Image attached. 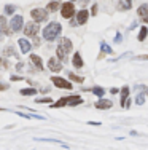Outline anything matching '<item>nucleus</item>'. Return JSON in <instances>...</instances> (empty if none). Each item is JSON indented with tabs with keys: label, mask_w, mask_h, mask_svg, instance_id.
<instances>
[{
	"label": "nucleus",
	"mask_w": 148,
	"mask_h": 150,
	"mask_svg": "<svg viewBox=\"0 0 148 150\" xmlns=\"http://www.w3.org/2000/svg\"><path fill=\"white\" fill-rule=\"evenodd\" d=\"M61 32H62V26L59 23H49L46 27L43 29V38L45 40H48V42H53V40H56V38L61 35Z\"/></svg>",
	"instance_id": "nucleus-1"
},
{
	"label": "nucleus",
	"mask_w": 148,
	"mask_h": 150,
	"mask_svg": "<svg viewBox=\"0 0 148 150\" xmlns=\"http://www.w3.org/2000/svg\"><path fill=\"white\" fill-rule=\"evenodd\" d=\"M72 42L69 40V38H61L59 40V45H58V50H56V53H58V58L59 59H64L67 54H69L70 51H72Z\"/></svg>",
	"instance_id": "nucleus-2"
},
{
	"label": "nucleus",
	"mask_w": 148,
	"mask_h": 150,
	"mask_svg": "<svg viewBox=\"0 0 148 150\" xmlns=\"http://www.w3.org/2000/svg\"><path fill=\"white\" fill-rule=\"evenodd\" d=\"M30 16H32L34 21L37 23H43V21H48V11L43 8H34L30 11Z\"/></svg>",
	"instance_id": "nucleus-3"
},
{
	"label": "nucleus",
	"mask_w": 148,
	"mask_h": 150,
	"mask_svg": "<svg viewBox=\"0 0 148 150\" xmlns=\"http://www.w3.org/2000/svg\"><path fill=\"white\" fill-rule=\"evenodd\" d=\"M24 34L27 37H32V38L37 37V34H38V23L37 21H30L29 24H26L24 26Z\"/></svg>",
	"instance_id": "nucleus-4"
},
{
	"label": "nucleus",
	"mask_w": 148,
	"mask_h": 150,
	"mask_svg": "<svg viewBox=\"0 0 148 150\" xmlns=\"http://www.w3.org/2000/svg\"><path fill=\"white\" fill-rule=\"evenodd\" d=\"M61 15H62V18H65V19L72 18L73 15H75V5H73L72 2L64 3V5L61 6Z\"/></svg>",
	"instance_id": "nucleus-5"
},
{
	"label": "nucleus",
	"mask_w": 148,
	"mask_h": 150,
	"mask_svg": "<svg viewBox=\"0 0 148 150\" xmlns=\"http://www.w3.org/2000/svg\"><path fill=\"white\" fill-rule=\"evenodd\" d=\"M22 27H24V19H22V16H19V15L13 16L11 21H10V29H11L13 32H19Z\"/></svg>",
	"instance_id": "nucleus-6"
},
{
	"label": "nucleus",
	"mask_w": 148,
	"mask_h": 150,
	"mask_svg": "<svg viewBox=\"0 0 148 150\" xmlns=\"http://www.w3.org/2000/svg\"><path fill=\"white\" fill-rule=\"evenodd\" d=\"M51 81L56 85L58 88H62V90H72V83L67 81L65 78H61V77H51Z\"/></svg>",
	"instance_id": "nucleus-7"
},
{
	"label": "nucleus",
	"mask_w": 148,
	"mask_h": 150,
	"mask_svg": "<svg viewBox=\"0 0 148 150\" xmlns=\"http://www.w3.org/2000/svg\"><path fill=\"white\" fill-rule=\"evenodd\" d=\"M48 69L51 70V72H59V70L62 69V64H61V61H59V58L56 59V58H51L48 61Z\"/></svg>",
	"instance_id": "nucleus-8"
},
{
	"label": "nucleus",
	"mask_w": 148,
	"mask_h": 150,
	"mask_svg": "<svg viewBox=\"0 0 148 150\" xmlns=\"http://www.w3.org/2000/svg\"><path fill=\"white\" fill-rule=\"evenodd\" d=\"M18 45H19V48H21V53H24V54H27V53L30 51V48H32L30 42L26 40V38H19V40H18Z\"/></svg>",
	"instance_id": "nucleus-9"
},
{
	"label": "nucleus",
	"mask_w": 148,
	"mask_h": 150,
	"mask_svg": "<svg viewBox=\"0 0 148 150\" xmlns=\"http://www.w3.org/2000/svg\"><path fill=\"white\" fill-rule=\"evenodd\" d=\"M37 142H49V144H56V145H62L64 149H69V145L62 141H58V139H46V137H35Z\"/></svg>",
	"instance_id": "nucleus-10"
},
{
	"label": "nucleus",
	"mask_w": 148,
	"mask_h": 150,
	"mask_svg": "<svg viewBox=\"0 0 148 150\" xmlns=\"http://www.w3.org/2000/svg\"><path fill=\"white\" fill-rule=\"evenodd\" d=\"M110 107H112V101H110V99L100 98V99L96 102V109H110Z\"/></svg>",
	"instance_id": "nucleus-11"
},
{
	"label": "nucleus",
	"mask_w": 148,
	"mask_h": 150,
	"mask_svg": "<svg viewBox=\"0 0 148 150\" xmlns=\"http://www.w3.org/2000/svg\"><path fill=\"white\" fill-rule=\"evenodd\" d=\"M72 64H73V67H75V69H81L83 67V59H81V54H80V53H75V54H73V59H72Z\"/></svg>",
	"instance_id": "nucleus-12"
},
{
	"label": "nucleus",
	"mask_w": 148,
	"mask_h": 150,
	"mask_svg": "<svg viewBox=\"0 0 148 150\" xmlns=\"http://www.w3.org/2000/svg\"><path fill=\"white\" fill-rule=\"evenodd\" d=\"M88 16H89V13L86 11V10H81V11H78V15H76V21H78V24H84L88 21Z\"/></svg>",
	"instance_id": "nucleus-13"
},
{
	"label": "nucleus",
	"mask_w": 148,
	"mask_h": 150,
	"mask_svg": "<svg viewBox=\"0 0 148 150\" xmlns=\"http://www.w3.org/2000/svg\"><path fill=\"white\" fill-rule=\"evenodd\" d=\"M128 98H129V86H123V88H121V105H123V107H124L126 101H128Z\"/></svg>",
	"instance_id": "nucleus-14"
},
{
	"label": "nucleus",
	"mask_w": 148,
	"mask_h": 150,
	"mask_svg": "<svg viewBox=\"0 0 148 150\" xmlns=\"http://www.w3.org/2000/svg\"><path fill=\"white\" fill-rule=\"evenodd\" d=\"M30 61H32V62L35 64V66H37V69H43V62H41V58L40 56H37V54H30Z\"/></svg>",
	"instance_id": "nucleus-15"
},
{
	"label": "nucleus",
	"mask_w": 148,
	"mask_h": 150,
	"mask_svg": "<svg viewBox=\"0 0 148 150\" xmlns=\"http://www.w3.org/2000/svg\"><path fill=\"white\" fill-rule=\"evenodd\" d=\"M129 8H132V0H119V10L126 11Z\"/></svg>",
	"instance_id": "nucleus-16"
},
{
	"label": "nucleus",
	"mask_w": 148,
	"mask_h": 150,
	"mask_svg": "<svg viewBox=\"0 0 148 150\" xmlns=\"http://www.w3.org/2000/svg\"><path fill=\"white\" fill-rule=\"evenodd\" d=\"M59 6H62L61 5V2H58V0H54V2H49L48 5H46V10L48 11H56V10H59Z\"/></svg>",
	"instance_id": "nucleus-17"
},
{
	"label": "nucleus",
	"mask_w": 148,
	"mask_h": 150,
	"mask_svg": "<svg viewBox=\"0 0 148 150\" xmlns=\"http://www.w3.org/2000/svg\"><path fill=\"white\" fill-rule=\"evenodd\" d=\"M0 24H2V27H0V32H2V34L11 35L13 30H8V27H6V24H5V18H3V16H0Z\"/></svg>",
	"instance_id": "nucleus-18"
},
{
	"label": "nucleus",
	"mask_w": 148,
	"mask_h": 150,
	"mask_svg": "<svg viewBox=\"0 0 148 150\" xmlns=\"http://www.w3.org/2000/svg\"><path fill=\"white\" fill-rule=\"evenodd\" d=\"M137 13H139L140 18H145L148 16V3H143V5L139 6V10H137Z\"/></svg>",
	"instance_id": "nucleus-19"
},
{
	"label": "nucleus",
	"mask_w": 148,
	"mask_h": 150,
	"mask_svg": "<svg viewBox=\"0 0 148 150\" xmlns=\"http://www.w3.org/2000/svg\"><path fill=\"white\" fill-rule=\"evenodd\" d=\"M81 102H83V99L80 96H70V99H69V105H78Z\"/></svg>",
	"instance_id": "nucleus-20"
},
{
	"label": "nucleus",
	"mask_w": 148,
	"mask_h": 150,
	"mask_svg": "<svg viewBox=\"0 0 148 150\" xmlns=\"http://www.w3.org/2000/svg\"><path fill=\"white\" fill-rule=\"evenodd\" d=\"M147 35H148V27H145V26H142L140 27V34H139V42H143L147 38Z\"/></svg>",
	"instance_id": "nucleus-21"
},
{
	"label": "nucleus",
	"mask_w": 148,
	"mask_h": 150,
	"mask_svg": "<svg viewBox=\"0 0 148 150\" xmlns=\"http://www.w3.org/2000/svg\"><path fill=\"white\" fill-rule=\"evenodd\" d=\"M135 104L137 105H143L145 104V93H139L135 96Z\"/></svg>",
	"instance_id": "nucleus-22"
},
{
	"label": "nucleus",
	"mask_w": 148,
	"mask_h": 150,
	"mask_svg": "<svg viewBox=\"0 0 148 150\" xmlns=\"http://www.w3.org/2000/svg\"><path fill=\"white\" fill-rule=\"evenodd\" d=\"M21 94L22 96H34V94H37V90L35 88H24V90H21Z\"/></svg>",
	"instance_id": "nucleus-23"
},
{
	"label": "nucleus",
	"mask_w": 148,
	"mask_h": 150,
	"mask_svg": "<svg viewBox=\"0 0 148 150\" xmlns=\"http://www.w3.org/2000/svg\"><path fill=\"white\" fill-rule=\"evenodd\" d=\"M93 93L97 96V98H104L105 90H104V88H100V86H94V88H93Z\"/></svg>",
	"instance_id": "nucleus-24"
},
{
	"label": "nucleus",
	"mask_w": 148,
	"mask_h": 150,
	"mask_svg": "<svg viewBox=\"0 0 148 150\" xmlns=\"http://www.w3.org/2000/svg\"><path fill=\"white\" fill-rule=\"evenodd\" d=\"M100 50H102L104 53H107V54H113V50H112L110 46L105 43V42H100Z\"/></svg>",
	"instance_id": "nucleus-25"
},
{
	"label": "nucleus",
	"mask_w": 148,
	"mask_h": 150,
	"mask_svg": "<svg viewBox=\"0 0 148 150\" xmlns=\"http://www.w3.org/2000/svg\"><path fill=\"white\" fill-rule=\"evenodd\" d=\"M69 99H70V98H62V99H59L58 102H54V104H53V107H64V105L69 104Z\"/></svg>",
	"instance_id": "nucleus-26"
},
{
	"label": "nucleus",
	"mask_w": 148,
	"mask_h": 150,
	"mask_svg": "<svg viewBox=\"0 0 148 150\" xmlns=\"http://www.w3.org/2000/svg\"><path fill=\"white\" fill-rule=\"evenodd\" d=\"M3 11H5V15H13V13L16 11V6L15 5H5V8H3Z\"/></svg>",
	"instance_id": "nucleus-27"
},
{
	"label": "nucleus",
	"mask_w": 148,
	"mask_h": 150,
	"mask_svg": "<svg viewBox=\"0 0 148 150\" xmlns=\"http://www.w3.org/2000/svg\"><path fill=\"white\" fill-rule=\"evenodd\" d=\"M69 77H70V78H72V80H75V81H78V83H81V81L84 80V78H83V77H78V75H75V74H72V72H70V74H69Z\"/></svg>",
	"instance_id": "nucleus-28"
},
{
	"label": "nucleus",
	"mask_w": 148,
	"mask_h": 150,
	"mask_svg": "<svg viewBox=\"0 0 148 150\" xmlns=\"http://www.w3.org/2000/svg\"><path fill=\"white\" fill-rule=\"evenodd\" d=\"M35 102H38V104H43V102H51V98H38V99H35Z\"/></svg>",
	"instance_id": "nucleus-29"
},
{
	"label": "nucleus",
	"mask_w": 148,
	"mask_h": 150,
	"mask_svg": "<svg viewBox=\"0 0 148 150\" xmlns=\"http://www.w3.org/2000/svg\"><path fill=\"white\" fill-rule=\"evenodd\" d=\"M121 40H123V35H121V34H118V35L115 37V43H119Z\"/></svg>",
	"instance_id": "nucleus-30"
},
{
	"label": "nucleus",
	"mask_w": 148,
	"mask_h": 150,
	"mask_svg": "<svg viewBox=\"0 0 148 150\" xmlns=\"http://www.w3.org/2000/svg\"><path fill=\"white\" fill-rule=\"evenodd\" d=\"M88 125H94V126H100V121H88Z\"/></svg>",
	"instance_id": "nucleus-31"
},
{
	"label": "nucleus",
	"mask_w": 148,
	"mask_h": 150,
	"mask_svg": "<svg viewBox=\"0 0 148 150\" xmlns=\"http://www.w3.org/2000/svg\"><path fill=\"white\" fill-rule=\"evenodd\" d=\"M91 13H93V15H96V13H97V5H93V6H91Z\"/></svg>",
	"instance_id": "nucleus-32"
},
{
	"label": "nucleus",
	"mask_w": 148,
	"mask_h": 150,
	"mask_svg": "<svg viewBox=\"0 0 148 150\" xmlns=\"http://www.w3.org/2000/svg\"><path fill=\"white\" fill-rule=\"evenodd\" d=\"M6 88H8V85H3V83H0V91L6 90Z\"/></svg>",
	"instance_id": "nucleus-33"
},
{
	"label": "nucleus",
	"mask_w": 148,
	"mask_h": 150,
	"mask_svg": "<svg viewBox=\"0 0 148 150\" xmlns=\"http://www.w3.org/2000/svg\"><path fill=\"white\" fill-rule=\"evenodd\" d=\"M11 80L16 81V80H21V77H18V75H11Z\"/></svg>",
	"instance_id": "nucleus-34"
},
{
	"label": "nucleus",
	"mask_w": 148,
	"mask_h": 150,
	"mask_svg": "<svg viewBox=\"0 0 148 150\" xmlns=\"http://www.w3.org/2000/svg\"><path fill=\"white\" fill-rule=\"evenodd\" d=\"M110 93H112V94H116V93H118V88H112Z\"/></svg>",
	"instance_id": "nucleus-35"
},
{
	"label": "nucleus",
	"mask_w": 148,
	"mask_h": 150,
	"mask_svg": "<svg viewBox=\"0 0 148 150\" xmlns=\"http://www.w3.org/2000/svg\"><path fill=\"white\" fill-rule=\"evenodd\" d=\"M72 2H75V0H72Z\"/></svg>",
	"instance_id": "nucleus-36"
}]
</instances>
